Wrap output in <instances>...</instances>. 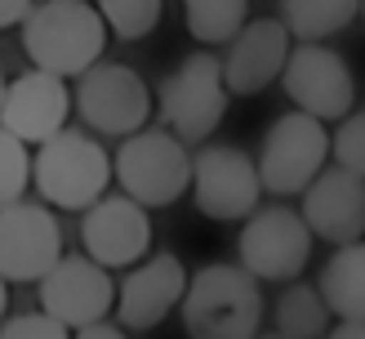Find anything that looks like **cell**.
Returning a JSON list of instances; mask_svg holds the SVG:
<instances>
[{
    "mask_svg": "<svg viewBox=\"0 0 365 339\" xmlns=\"http://www.w3.org/2000/svg\"><path fill=\"white\" fill-rule=\"evenodd\" d=\"M18 31H23L27 63L63 81H76L81 71H89L112 41L94 0H41L27 9Z\"/></svg>",
    "mask_w": 365,
    "mask_h": 339,
    "instance_id": "1",
    "label": "cell"
},
{
    "mask_svg": "<svg viewBox=\"0 0 365 339\" xmlns=\"http://www.w3.org/2000/svg\"><path fill=\"white\" fill-rule=\"evenodd\" d=\"M178 317L187 339H254L263 330L267 303L259 277L241 263H205L187 277Z\"/></svg>",
    "mask_w": 365,
    "mask_h": 339,
    "instance_id": "2",
    "label": "cell"
},
{
    "mask_svg": "<svg viewBox=\"0 0 365 339\" xmlns=\"http://www.w3.org/2000/svg\"><path fill=\"white\" fill-rule=\"evenodd\" d=\"M31 188L49 210H89L112 188V152L89 130H58L36 143L31 152Z\"/></svg>",
    "mask_w": 365,
    "mask_h": 339,
    "instance_id": "3",
    "label": "cell"
},
{
    "mask_svg": "<svg viewBox=\"0 0 365 339\" xmlns=\"http://www.w3.org/2000/svg\"><path fill=\"white\" fill-rule=\"evenodd\" d=\"M112 183L148 210L174 206L192 188V152L165 125H143L112 152Z\"/></svg>",
    "mask_w": 365,
    "mask_h": 339,
    "instance_id": "4",
    "label": "cell"
},
{
    "mask_svg": "<svg viewBox=\"0 0 365 339\" xmlns=\"http://www.w3.org/2000/svg\"><path fill=\"white\" fill-rule=\"evenodd\" d=\"M227 103L232 94L223 85V59L214 49H196L160 81L156 112H160V125L182 143H205L223 125Z\"/></svg>",
    "mask_w": 365,
    "mask_h": 339,
    "instance_id": "5",
    "label": "cell"
},
{
    "mask_svg": "<svg viewBox=\"0 0 365 339\" xmlns=\"http://www.w3.org/2000/svg\"><path fill=\"white\" fill-rule=\"evenodd\" d=\"M71 112H76L94 134L107 138H130L152 121L156 98L148 81L130 63H107L98 59L89 71H81L71 85Z\"/></svg>",
    "mask_w": 365,
    "mask_h": 339,
    "instance_id": "6",
    "label": "cell"
},
{
    "mask_svg": "<svg viewBox=\"0 0 365 339\" xmlns=\"http://www.w3.org/2000/svg\"><path fill=\"white\" fill-rule=\"evenodd\" d=\"M330 161V134H325V121L307 116V112H285L267 125L263 148L254 156L259 166V183L272 196H299L312 178L325 170Z\"/></svg>",
    "mask_w": 365,
    "mask_h": 339,
    "instance_id": "7",
    "label": "cell"
},
{
    "mask_svg": "<svg viewBox=\"0 0 365 339\" xmlns=\"http://www.w3.org/2000/svg\"><path fill=\"white\" fill-rule=\"evenodd\" d=\"M241 237H236V263L259 281H299V273L312 259V228L303 223L299 210L267 206L241 219Z\"/></svg>",
    "mask_w": 365,
    "mask_h": 339,
    "instance_id": "8",
    "label": "cell"
},
{
    "mask_svg": "<svg viewBox=\"0 0 365 339\" xmlns=\"http://www.w3.org/2000/svg\"><path fill=\"white\" fill-rule=\"evenodd\" d=\"M187 192H192L196 210L214 223L250 219L263 201L259 166H254V156H245L232 143H205L192 156V188Z\"/></svg>",
    "mask_w": 365,
    "mask_h": 339,
    "instance_id": "9",
    "label": "cell"
},
{
    "mask_svg": "<svg viewBox=\"0 0 365 339\" xmlns=\"http://www.w3.org/2000/svg\"><path fill=\"white\" fill-rule=\"evenodd\" d=\"M281 85L289 103L317 121H343L356 103V76L348 59L325 41H299L289 49Z\"/></svg>",
    "mask_w": 365,
    "mask_h": 339,
    "instance_id": "10",
    "label": "cell"
},
{
    "mask_svg": "<svg viewBox=\"0 0 365 339\" xmlns=\"http://www.w3.org/2000/svg\"><path fill=\"white\" fill-rule=\"evenodd\" d=\"M63 259V223L45 201L18 196L0 206V277L41 281Z\"/></svg>",
    "mask_w": 365,
    "mask_h": 339,
    "instance_id": "11",
    "label": "cell"
},
{
    "mask_svg": "<svg viewBox=\"0 0 365 339\" xmlns=\"http://www.w3.org/2000/svg\"><path fill=\"white\" fill-rule=\"evenodd\" d=\"M152 214L125 192H103L89 210H81V246L85 255L112 268H134L138 259L152 255Z\"/></svg>",
    "mask_w": 365,
    "mask_h": 339,
    "instance_id": "12",
    "label": "cell"
},
{
    "mask_svg": "<svg viewBox=\"0 0 365 339\" xmlns=\"http://www.w3.org/2000/svg\"><path fill=\"white\" fill-rule=\"evenodd\" d=\"M36 285H41V313L63 321L67 330L107 321L116 308L112 273H107L103 263H94L89 255H63Z\"/></svg>",
    "mask_w": 365,
    "mask_h": 339,
    "instance_id": "13",
    "label": "cell"
},
{
    "mask_svg": "<svg viewBox=\"0 0 365 339\" xmlns=\"http://www.w3.org/2000/svg\"><path fill=\"white\" fill-rule=\"evenodd\" d=\"M187 263H182L174 250H152L148 259H138L130 273L116 281V321L125 330H156L178 303L182 290H187Z\"/></svg>",
    "mask_w": 365,
    "mask_h": 339,
    "instance_id": "14",
    "label": "cell"
},
{
    "mask_svg": "<svg viewBox=\"0 0 365 339\" xmlns=\"http://www.w3.org/2000/svg\"><path fill=\"white\" fill-rule=\"evenodd\" d=\"M71 116V89L63 76L53 71L31 67L23 76L5 81V94H0V130H9L18 143H45L58 130H67Z\"/></svg>",
    "mask_w": 365,
    "mask_h": 339,
    "instance_id": "15",
    "label": "cell"
},
{
    "mask_svg": "<svg viewBox=\"0 0 365 339\" xmlns=\"http://www.w3.org/2000/svg\"><path fill=\"white\" fill-rule=\"evenodd\" d=\"M294 49V36L281 18H254L227 41L223 54V85L232 98H254L272 89L285 71V59Z\"/></svg>",
    "mask_w": 365,
    "mask_h": 339,
    "instance_id": "16",
    "label": "cell"
},
{
    "mask_svg": "<svg viewBox=\"0 0 365 339\" xmlns=\"http://www.w3.org/2000/svg\"><path fill=\"white\" fill-rule=\"evenodd\" d=\"M303 223L312 228L317 241L330 246H348V241H365V178L330 166L321 170L303 192Z\"/></svg>",
    "mask_w": 365,
    "mask_h": 339,
    "instance_id": "17",
    "label": "cell"
},
{
    "mask_svg": "<svg viewBox=\"0 0 365 339\" xmlns=\"http://www.w3.org/2000/svg\"><path fill=\"white\" fill-rule=\"evenodd\" d=\"M317 290L339 321H365V241H348L325 259Z\"/></svg>",
    "mask_w": 365,
    "mask_h": 339,
    "instance_id": "18",
    "label": "cell"
},
{
    "mask_svg": "<svg viewBox=\"0 0 365 339\" xmlns=\"http://www.w3.org/2000/svg\"><path fill=\"white\" fill-rule=\"evenodd\" d=\"M334 313L325 308V299L312 281H289L272 303V330L281 339H325Z\"/></svg>",
    "mask_w": 365,
    "mask_h": 339,
    "instance_id": "19",
    "label": "cell"
},
{
    "mask_svg": "<svg viewBox=\"0 0 365 339\" xmlns=\"http://www.w3.org/2000/svg\"><path fill=\"white\" fill-rule=\"evenodd\" d=\"M361 14V0H281V23L294 41H325Z\"/></svg>",
    "mask_w": 365,
    "mask_h": 339,
    "instance_id": "20",
    "label": "cell"
},
{
    "mask_svg": "<svg viewBox=\"0 0 365 339\" xmlns=\"http://www.w3.org/2000/svg\"><path fill=\"white\" fill-rule=\"evenodd\" d=\"M182 23L196 45H227L250 23V0H182Z\"/></svg>",
    "mask_w": 365,
    "mask_h": 339,
    "instance_id": "21",
    "label": "cell"
},
{
    "mask_svg": "<svg viewBox=\"0 0 365 339\" xmlns=\"http://www.w3.org/2000/svg\"><path fill=\"white\" fill-rule=\"evenodd\" d=\"M94 9L103 14L107 31L116 41H148L165 18V0H94Z\"/></svg>",
    "mask_w": 365,
    "mask_h": 339,
    "instance_id": "22",
    "label": "cell"
},
{
    "mask_svg": "<svg viewBox=\"0 0 365 339\" xmlns=\"http://www.w3.org/2000/svg\"><path fill=\"white\" fill-rule=\"evenodd\" d=\"M31 188V148L18 143L9 130H0V206L27 196Z\"/></svg>",
    "mask_w": 365,
    "mask_h": 339,
    "instance_id": "23",
    "label": "cell"
},
{
    "mask_svg": "<svg viewBox=\"0 0 365 339\" xmlns=\"http://www.w3.org/2000/svg\"><path fill=\"white\" fill-rule=\"evenodd\" d=\"M330 156H334V166L365 178V107H356V112L339 121V130L330 134Z\"/></svg>",
    "mask_w": 365,
    "mask_h": 339,
    "instance_id": "24",
    "label": "cell"
},
{
    "mask_svg": "<svg viewBox=\"0 0 365 339\" xmlns=\"http://www.w3.org/2000/svg\"><path fill=\"white\" fill-rule=\"evenodd\" d=\"M0 339H71V330L49 313H18L0 321Z\"/></svg>",
    "mask_w": 365,
    "mask_h": 339,
    "instance_id": "25",
    "label": "cell"
},
{
    "mask_svg": "<svg viewBox=\"0 0 365 339\" xmlns=\"http://www.w3.org/2000/svg\"><path fill=\"white\" fill-rule=\"evenodd\" d=\"M71 339H130V330H125L120 321H94V326L71 330Z\"/></svg>",
    "mask_w": 365,
    "mask_h": 339,
    "instance_id": "26",
    "label": "cell"
},
{
    "mask_svg": "<svg viewBox=\"0 0 365 339\" xmlns=\"http://www.w3.org/2000/svg\"><path fill=\"white\" fill-rule=\"evenodd\" d=\"M27 9H31V0H0V31L18 27L27 18Z\"/></svg>",
    "mask_w": 365,
    "mask_h": 339,
    "instance_id": "27",
    "label": "cell"
},
{
    "mask_svg": "<svg viewBox=\"0 0 365 339\" xmlns=\"http://www.w3.org/2000/svg\"><path fill=\"white\" fill-rule=\"evenodd\" d=\"M325 339H365V321H339L325 330Z\"/></svg>",
    "mask_w": 365,
    "mask_h": 339,
    "instance_id": "28",
    "label": "cell"
},
{
    "mask_svg": "<svg viewBox=\"0 0 365 339\" xmlns=\"http://www.w3.org/2000/svg\"><path fill=\"white\" fill-rule=\"evenodd\" d=\"M5 313H9V281L0 277V321H5Z\"/></svg>",
    "mask_w": 365,
    "mask_h": 339,
    "instance_id": "29",
    "label": "cell"
},
{
    "mask_svg": "<svg viewBox=\"0 0 365 339\" xmlns=\"http://www.w3.org/2000/svg\"><path fill=\"white\" fill-rule=\"evenodd\" d=\"M254 339H281V335H277V330H267V335H263V330H259V335H254Z\"/></svg>",
    "mask_w": 365,
    "mask_h": 339,
    "instance_id": "30",
    "label": "cell"
},
{
    "mask_svg": "<svg viewBox=\"0 0 365 339\" xmlns=\"http://www.w3.org/2000/svg\"><path fill=\"white\" fill-rule=\"evenodd\" d=\"M0 94H5V67H0Z\"/></svg>",
    "mask_w": 365,
    "mask_h": 339,
    "instance_id": "31",
    "label": "cell"
},
{
    "mask_svg": "<svg viewBox=\"0 0 365 339\" xmlns=\"http://www.w3.org/2000/svg\"><path fill=\"white\" fill-rule=\"evenodd\" d=\"M361 18H365V0H361Z\"/></svg>",
    "mask_w": 365,
    "mask_h": 339,
    "instance_id": "32",
    "label": "cell"
}]
</instances>
